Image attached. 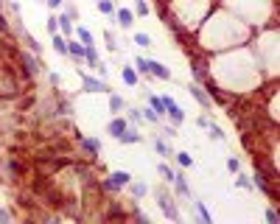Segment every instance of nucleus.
<instances>
[{
	"mask_svg": "<svg viewBox=\"0 0 280 224\" xmlns=\"http://www.w3.org/2000/svg\"><path fill=\"white\" fill-rule=\"evenodd\" d=\"M121 78H123V81H126V84H129V87H135V84H138V81H140L138 70H135V68H129V65H126V68L121 70Z\"/></svg>",
	"mask_w": 280,
	"mask_h": 224,
	"instance_id": "obj_19",
	"label": "nucleus"
},
{
	"mask_svg": "<svg viewBox=\"0 0 280 224\" xmlns=\"http://www.w3.org/2000/svg\"><path fill=\"white\" fill-rule=\"evenodd\" d=\"M9 222H11V213L6 207H0V224H9Z\"/></svg>",
	"mask_w": 280,
	"mask_h": 224,
	"instance_id": "obj_41",
	"label": "nucleus"
},
{
	"mask_svg": "<svg viewBox=\"0 0 280 224\" xmlns=\"http://www.w3.org/2000/svg\"><path fill=\"white\" fill-rule=\"evenodd\" d=\"M20 39H23V42L28 45V51H31V53H36V56H42V45L36 42V39H34V37H31V34H28V31H26V34H23V37H20Z\"/></svg>",
	"mask_w": 280,
	"mask_h": 224,
	"instance_id": "obj_20",
	"label": "nucleus"
},
{
	"mask_svg": "<svg viewBox=\"0 0 280 224\" xmlns=\"http://www.w3.org/2000/svg\"><path fill=\"white\" fill-rule=\"evenodd\" d=\"M171 185L176 188V193L182 199H191L193 193H191V188H188V182H185V174L182 171H174V180H171Z\"/></svg>",
	"mask_w": 280,
	"mask_h": 224,
	"instance_id": "obj_9",
	"label": "nucleus"
},
{
	"mask_svg": "<svg viewBox=\"0 0 280 224\" xmlns=\"http://www.w3.org/2000/svg\"><path fill=\"white\" fill-rule=\"evenodd\" d=\"M115 140H118V143H123V146H129V143H143V135H140L135 126H126V129H123Z\"/></svg>",
	"mask_w": 280,
	"mask_h": 224,
	"instance_id": "obj_8",
	"label": "nucleus"
},
{
	"mask_svg": "<svg viewBox=\"0 0 280 224\" xmlns=\"http://www.w3.org/2000/svg\"><path fill=\"white\" fill-rule=\"evenodd\" d=\"M106 98H109V112H112V115H118V112L126 110V98H123V95H118V93H112V90H109V93H106Z\"/></svg>",
	"mask_w": 280,
	"mask_h": 224,
	"instance_id": "obj_12",
	"label": "nucleus"
},
{
	"mask_svg": "<svg viewBox=\"0 0 280 224\" xmlns=\"http://www.w3.org/2000/svg\"><path fill=\"white\" fill-rule=\"evenodd\" d=\"M73 34H76V39H79L81 45H96V39H93V31H87L84 26H76V28H73Z\"/></svg>",
	"mask_w": 280,
	"mask_h": 224,
	"instance_id": "obj_16",
	"label": "nucleus"
},
{
	"mask_svg": "<svg viewBox=\"0 0 280 224\" xmlns=\"http://www.w3.org/2000/svg\"><path fill=\"white\" fill-rule=\"evenodd\" d=\"M160 98H163V104H166V115L171 118V123H174V126H182V121H185V110L174 101V98H168V95H160Z\"/></svg>",
	"mask_w": 280,
	"mask_h": 224,
	"instance_id": "obj_3",
	"label": "nucleus"
},
{
	"mask_svg": "<svg viewBox=\"0 0 280 224\" xmlns=\"http://www.w3.org/2000/svg\"><path fill=\"white\" fill-rule=\"evenodd\" d=\"M115 23L121 28H132L135 26V11L132 9H115Z\"/></svg>",
	"mask_w": 280,
	"mask_h": 224,
	"instance_id": "obj_10",
	"label": "nucleus"
},
{
	"mask_svg": "<svg viewBox=\"0 0 280 224\" xmlns=\"http://www.w3.org/2000/svg\"><path fill=\"white\" fill-rule=\"evenodd\" d=\"M135 45H138V48H151V37L149 34H143V31H138V34H135Z\"/></svg>",
	"mask_w": 280,
	"mask_h": 224,
	"instance_id": "obj_29",
	"label": "nucleus"
},
{
	"mask_svg": "<svg viewBox=\"0 0 280 224\" xmlns=\"http://www.w3.org/2000/svg\"><path fill=\"white\" fill-rule=\"evenodd\" d=\"M149 76H157L160 81H171L174 78V73L163 65V62H157V59H149Z\"/></svg>",
	"mask_w": 280,
	"mask_h": 224,
	"instance_id": "obj_5",
	"label": "nucleus"
},
{
	"mask_svg": "<svg viewBox=\"0 0 280 224\" xmlns=\"http://www.w3.org/2000/svg\"><path fill=\"white\" fill-rule=\"evenodd\" d=\"M154 149H157V154H163V157H174V151L168 149V143H166L163 138H157V140H154Z\"/></svg>",
	"mask_w": 280,
	"mask_h": 224,
	"instance_id": "obj_28",
	"label": "nucleus"
},
{
	"mask_svg": "<svg viewBox=\"0 0 280 224\" xmlns=\"http://www.w3.org/2000/svg\"><path fill=\"white\" fill-rule=\"evenodd\" d=\"M263 219H266L269 224H280L278 213H275V207H266V210H263Z\"/></svg>",
	"mask_w": 280,
	"mask_h": 224,
	"instance_id": "obj_36",
	"label": "nucleus"
},
{
	"mask_svg": "<svg viewBox=\"0 0 280 224\" xmlns=\"http://www.w3.org/2000/svg\"><path fill=\"white\" fill-rule=\"evenodd\" d=\"M68 53H70L76 62H79V65L84 62V45H81L76 37H70V39H68Z\"/></svg>",
	"mask_w": 280,
	"mask_h": 224,
	"instance_id": "obj_11",
	"label": "nucleus"
},
{
	"mask_svg": "<svg viewBox=\"0 0 280 224\" xmlns=\"http://www.w3.org/2000/svg\"><path fill=\"white\" fill-rule=\"evenodd\" d=\"M17 59L26 65L28 76H36V73H42V70H45L42 59H36V53H20V51H17Z\"/></svg>",
	"mask_w": 280,
	"mask_h": 224,
	"instance_id": "obj_4",
	"label": "nucleus"
},
{
	"mask_svg": "<svg viewBox=\"0 0 280 224\" xmlns=\"http://www.w3.org/2000/svg\"><path fill=\"white\" fill-rule=\"evenodd\" d=\"M174 160L179 163V168H191V165H193V157L188 154V151H176Z\"/></svg>",
	"mask_w": 280,
	"mask_h": 224,
	"instance_id": "obj_26",
	"label": "nucleus"
},
{
	"mask_svg": "<svg viewBox=\"0 0 280 224\" xmlns=\"http://www.w3.org/2000/svg\"><path fill=\"white\" fill-rule=\"evenodd\" d=\"M123 112H129V121L132 123H140V121H143V112L135 110V107H129V110H123Z\"/></svg>",
	"mask_w": 280,
	"mask_h": 224,
	"instance_id": "obj_38",
	"label": "nucleus"
},
{
	"mask_svg": "<svg viewBox=\"0 0 280 224\" xmlns=\"http://www.w3.org/2000/svg\"><path fill=\"white\" fill-rule=\"evenodd\" d=\"M96 9L101 11V14H106V17H115V3L112 0H96Z\"/></svg>",
	"mask_w": 280,
	"mask_h": 224,
	"instance_id": "obj_23",
	"label": "nucleus"
},
{
	"mask_svg": "<svg viewBox=\"0 0 280 224\" xmlns=\"http://www.w3.org/2000/svg\"><path fill=\"white\" fill-rule=\"evenodd\" d=\"M104 42H106V48H109V51H118V42H115L112 31H104Z\"/></svg>",
	"mask_w": 280,
	"mask_h": 224,
	"instance_id": "obj_39",
	"label": "nucleus"
},
{
	"mask_svg": "<svg viewBox=\"0 0 280 224\" xmlns=\"http://www.w3.org/2000/svg\"><path fill=\"white\" fill-rule=\"evenodd\" d=\"M101 190H106V193H118L121 188H118V185H115L109 177H106V180H101Z\"/></svg>",
	"mask_w": 280,
	"mask_h": 224,
	"instance_id": "obj_34",
	"label": "nucleus"
},
{
	"mask_svg": "<svg viewBox=\"0 0 280 224\" xmlns=\"http://www.w3.org/2000/svg\"><path fill=\"white\" fill-rule=\"evenodd\" d=\"M126 126H129V121H126V118H112V121L106 123V135H109V138H118Z\"/></svg>",
	"mask_w": 280,
	"mask_h": 224,
	"instance_id": "obj_13",
	"label": "nucleus"
},
{
	"mask_svg": "<svg viewBox=\"0 0 280 224\" xmlns=\"http://www.w3.org/2000/svg\"><path fill=\"white\" fill-rule=\"evenodd\" d=\"M135 70L138 73H149V59L146 56H135Z\"/></svg>",
	"mask_w": 280,
	"mask_h": 224,
	"instance_id": "obj_30",
	"label": "nucleus"
},
{
	"mask_svg": "<svg viewBox=\"0 0 280 224\" xmlns=\"http://www.w3.org/2000/svg\"><path fill=\"white\" fill-rule=\"evenodd\" d=\"M79 143H81V149H84L90 157H98V154H101V140H98V138H87V135H79Z\"/></svg>",
	"mask_w": 280,
	"mask_h": 224,
	"instance_id": "obj_7",
	"label": "nucleus"
},
{
	"mask_svg": "<svg viewBox=\"0 0 280 224\" xmlns=\"http://www.w3.org/2000/svg\"><path fill=\"white\" fill-rule=\"evenodd\" d=\"M45 28H48V34H59V23H56V17H48L45 20Z\"/></svg>",
	"mask_w": 280,
	"mask_h": 224,
	"instance_id": "obj_35",
	"label": "nucleus"
},
{
	"mask_svg": "<svg viewBox=\"0 0 280 224\" xmlns=\"http://www.w3.org/2000/svg\"><path fill=\"white\" fill-rule=\"evenodd\" d=\"M188 93L193 95V101H199L202 107H205V110H210V107H213V101H210V95L205 93V87L202 84H196V81H193L191 87H188Z\"/></svg>",
	"mask_w": 280,
	"mask_h": 224,
	"instance_id": "obj_6",
	"label": "nucleus"
},
{
	"mask_svg": "<svg viewBox=\"0 0 280 224\" xmlns=\"http://www.w3.org/2000/svg\"><path fill=\"white\" fill-rule=\"evenodd\" d=\"M236 188H244V190H255L252 188V180L246 177L244 171H236Z\"/></svg>",
	"mask_w": 280,
	"mask_h": 224,
	"instance_id": "obj_24",
	"label": "nucleus"
},
{
	"mask_svg": "<svg viewBox=\"0 0 280 224\" xmlns=\"http://www.w3.org/2000/svg\"><path fill=\"white\" fill-rule=\"evenodd\" d=\"M157 193V199H160V210L166 213V219H171V222H182V216H179V210H176V205H174V199L168 196L166 190H154Z\"/></svg>",
	"mask_w": 280,
	"mask_h": 224,
	"instance_id": "obj_1",
	"label": "nucleus"
},
{
	"mask_svg": "<svg viewBox=\"0 0 280 224\" xmlns=\"http://www.w3.org/2000/svg\"><path fill=\"white\" fill-rule=\"evenodd\" d=\"M126 188H129V193H132L135 199H138V202H140L143 196H146V193H149V185H146V182H140V180H132L129 185H126Z\"/></svg>",
	"mask_w": 280,
	"mask_h": 224,
	"instance_id": "obj_15",
	"label": "nucleus"
},
{
	"mask_svg": "<svg viewBox=\"0 0 280 224\" xmlns=\"http://www.w3.org/2000/svg\"><path fill=\"white\" fill-rule=\"evenodd\" d=\"M48 81H51L53 87H59V81H62V78H59V73H51V76H48Z\"/></svg>",
	"mask_w": 280,
	"mask_h": 224,
	"instance_id": "obj_42",
	"label": "nucleus"
},
{
	"mask_svg": "<svg viewBox=\"0 0 280 224\" xmlns=\"http://www.w3.org/2000/svg\"><path fill=\"white\" fill-rule=\"evenodd\" d=\"M62 3H65V0H45V6H48L51 11H59V9H62Z\"/></svg>",
	"mask_w": 280,
	"mask_h": 224,
	"instance_id": "obj_40",
	"label": "nucleus"
},
{
	"mask_svg": "<svg viewBox=\"0 0 280 224\" xmlns=\"http://www.w3.org/2000/svg\"><path fill=\"white\" fill-rule=\"evenodd\" d=\"M227 171H230V174L241 171V160H238V157H227Z\"/></svg>",
	"mask_w": 280,
	"mask_h": 224,
	"instance_id": "obj_37",
	"label": "nucleus"
},
{
	"mask_svg": "<svg viewBox=\"0 0 280 224\" xmlns=\"http://www.w3.org/2000/svg\"><path fill=\"white\" fill-rule=\"evenodd\" d=\"M193 207H196V213H199V219H202L205 224H210V222H213V216L208 213V207H205V202H199V199H193Z\"/></svg>",
	"mask_w": 280,
	"mask_h": 224,
	"instance_id": "obj_25",
	"label": "nucleus"
},
{
	"mask_svg": "<svg viewBox=\"0 0 280 224\" xmlns=\"http://www.w3.org/2000/svg\"><path fill=\"white\" fill-rule=\"evenodd\" d=\"M53 51L59 53V56H70V53H68V37L53 34Z\"/></svg>",
	"mask_w": 280,
	"mask_h": 224,
	"instance_id": "obj_18",
	"label": "nucleus"
},
{
	"mask_svg": "<svg viewBox=\"0 0 280 224\" xmlns=\"http://www.w3.org/2000/svg\"><path fill=\"white\" fill-rule=\"evenodd\" d=\"M157 171H160V177H166V182L174 180V168H168L166 163H160V165H157Z\"/></svg>",
	"mask_w": 280,
	"mask_h": 224,
	"instance_id": "obj_33",
	"label": "nucleus"
},
{
	"mask_svg": "<svg viewBox=\"0 0 280 224\" xmlns=\"http://www.w3.org/2000/svg\"><path fill=\"white\" fill-rule=\"evenodd\" d=\"M81 87H84V93H109V90H112L109 81L90 76V73H81Z\"/></svg>",
	"mask_w": 280,
	"mask_h": 224,
	"instance_id": "obj_2",
	"label": "nucleus"
},
{
	"mask_svg": "<svg viewBox=\"0 0 280 224\" xmlns=\"http://www.w3.org/2000/svg\"><path fill=\"white\" fill-rule=\"evenodd\" d=\"M84 59H87V65H90V68L101 62V53L96 51V45H84Z\"/></svg>",
	"mask_w": 280,
	"mask_h": 224,
	"instance_id": "obj_21",
	"label": "nucleus"
},
{
	"mask_svg": "<svg viewBox=\"0 0 280 224\" xmlns=\"http://www.w3.org/2000/svg\"><path fill=\"white\" fill-rule=\"evenodd\" d=\"M208 129H210V138H213V140H224V132H221V126H219V123H213V121H210V126H208Z\"/></svg>",
	"mask_w": 280,
	"mask_h": 224,
	"instance_id": "obj_32",
	"label": "nucleus"
},
{
	"mask_svg": "<svg viewBox=\"0 0 280 224\" xmlns=\"http://www.w3.org/2000/svg\"><path fill=\"white\" fill-rule=\"evenodd\" d=\"M135 14H138V17H149L151 14L149 3H146V0H135Z\"/></svg>",
	"mask_w": 280,
	"mask_h": 224,
	"instance_id": "obj_27",
	"label": "nucleus"
},
{
	"mask_svg": "<svg viewBox=\"0 0 280 224\" xmlns=\"http://www.w3.org/2000/svg\"><path fill=\"white\" fill-rule=\"evenodd\" d=\"M56 23H59V28H62V37H68L70 39V37H73V28H76L73 26V20H70L65 11H59V14H56Z\"/></svg>",
	"mask_w": 280,
	"mask_h": 224,
	"instance_id": "obj_14",
	"label": "nucleus"
},
{
	"mask_svg": "<svg viewBox=\"0 0 280 224\" xmlns=\"http://www.w3.org/2000/svg\"><path fill=\"white\" fill-rule=\"evenodd\" d=\"M0 9H3V0H0Z\"/></svg>",
	"mask_w": 280,
	"mask_h": 224,
	"instance_id": "obj_43",
	"label": "nucleus"
},
{
	"mask_svg": "<svg viewBox=\"0 0 280 224\" xmlns=\"http://www.w3.org/2000/svg\"><path fill=\"white\" fill-rule=\"evenodd\" d=\"M149 107L154 112H157L160 118H163V115H166V104H163V98H160V95H154V93H149Z\"/></svg>",
	"mask_w": 280,
	"mask_h": 224,
	"instance_id": "obj_22",
	"label": "nucleus"
},
{
	"mask_svg": "<svg viewBox=\"0 0 280 224\" xmlns=\"http://www.w3.org/2000/svg\"><path fill=\"white\" fill-rule=\"evenodd\" d=\"M140 112H143V121H149V123H160V121H163V118H160L151 107H149V110H140Z\"/></svg>",
	"mask_w": 280,
	"mask_h": 224,
	"instance_id": "obj_31",
	"label": "nucleus"
},
{
	"mask_svg": "<svg viewBox=\"0 0 280 224\" xmlns=\"http://www.w3.org/2000/svg\"><path fill=\"white\" fill-rule=\"evenodd\" d=\"M109 180H112L118 188H126V185L132 182V174L129 171H112V174H109Z\"/></svg>",
	"mask_w": 280,
	"mask_h": 224,
	"instance_id": "obj_17",
	"label": "nucleus"
}]
</instances>
